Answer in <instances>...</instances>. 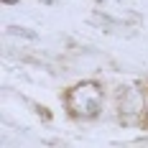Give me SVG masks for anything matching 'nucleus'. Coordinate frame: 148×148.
Here are the masks:
<instances>
[{
  "mask_svg": "<svg viewBox=\"0 0 148 148\" xmlns=\"http://www.w3.org/2000/svg\"><path fill=\"white\" fill-rule=\"evenodd\" d=\"M0 5H5V8H18L21 0H0Z\"/></svg>",
  "mask_w": 148,
  "mask_h": 148,
  "instance_id": "4",
  "label": "nucleus"
},
{
  "mask_svg": "<svg viewBox=\"0 0 148 148\" xmlns=\"http://www.w3.org/2000/svg\"><path fill=\"white\" fill-rule=\"evenodd\" d=\"M107 100L110 92L100 79H77L74 84L64 89L61 95V105L64 112L74 120V123H95L105 115L107 110Z\"/></svg>",
  "mask_w": 148,
  "mask_h": 148,
  "instance_id": "1",
  "label": "nucleus"
},
{
  "mask_svg": "<svg viewBox=\"0 0 148 148\" xmlns=\"http://www.w3.org/2000/svg\"><path fill=\"white\" fill-rule=\"evenodd\" d=\"M110 102L123 128H146L148 89L143 82H120L110 95Z\"/></svg>",
  "mask_w": 148,
  "mask_h": 148,
  "instance_id": "2",
  "label": "nucleus"
},
{
  "mask_svg": "<svg viewBox=\"0 0 148 148\" xmlns=\"http://www.w3.org/2000/svg\"><path fill=\"white\" fill-rule=\"evenodd\" d=\"M5 33L13 36V38H21V41H38V38H41L38 31H36V28H28V26H8Z\"/></svg>",
  "mask_w": 148,
  "mask_h": 148,
  "instance_id": "3",
  "label": "nucleus"
},
{
  "mask_svg": "<svg viewBox=\"0 0 148 148\" xmlns=\"http://www.w3.org/2000/svg\"><path fill=\"white\" fill-rule=\"evenodd\" d=\"M38 3H41V5H46V8H51V5H59L61 0H38Z\"/></svg>",
  "mask_w": 148,
  "mask_h": 148,
  "instance_id": "5",
  "label": "nucleus"
}]
</instances>
